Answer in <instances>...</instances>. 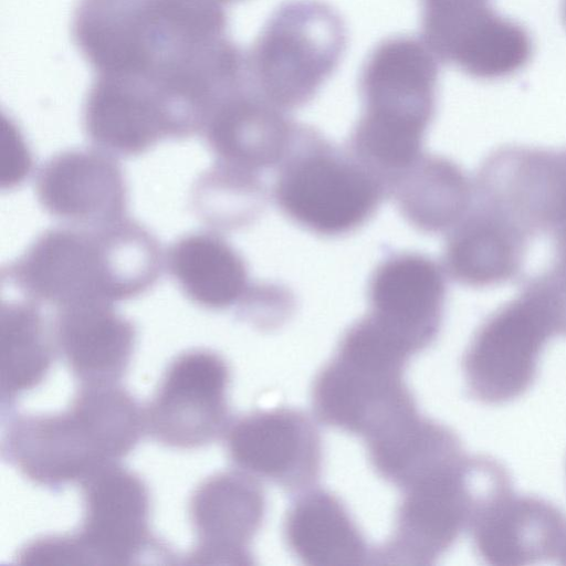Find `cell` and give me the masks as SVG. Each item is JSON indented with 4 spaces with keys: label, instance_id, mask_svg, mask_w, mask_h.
<instances>
[{
    "label": "cell",
    "instance_id": "obj_1",
    "mask_svg": "<svg viewBox=\"0 0 566 566\" xmlns=\"http://www.w3.org/2000/svg\"><path fill=\"white\" fill-rule=\"evenodd\" d=\"M144 430V411L125 388L81 385L64 411L11 415L3 424L1 454L29 481L53 490L116 463Z\"/></svg>",
    "mask_w": 566,
    "mask_h": 566
},
{
    "label": "cell",
    "instance_id": "obj_2",
    "mask_svg": "<svg viewBox=\"0 0 566 566\" xmlns=\"http://www.w3.org/2000/svg\"><path fill=\"white\" fill-rule=\"evenodd\" d=\"M409 358L369 316L356 323L314 379L312 406L316 418L366 440L417 411L403 380Z\"/></svg>",
    "mask_w": 566,
    "mask_h": 566
},
{
    "label": "cell",
    "instance_id": "obj_3",
    "mask_svg": "<svg viewBox=\"0 0 566 566\" xmlns=\"http://www.w3.org/2000/svg\"><path fill=\"white\" fill-rule=\"evenodd\" d=\"M346 46L345 22L331 4L286 0L247 52L251 84L274 106H301L334 74Z\"/></svg>",
    "mask_w": 566,
    "mask_h": 566
},
{
    "label": "cell",
    "instance_id": "obj_4",
    "mask_svg": "<svg viewBox=\"0 0 566 566\" xmlns=\"http://www.w3.org/2000/svg\"><path fill=\"white\" fill-rule=\"evenodd\" d=\"M27 300L56 307L85 300H127L115 233L98 228H52L2 271Z\"/></svg>",
    "mask_w": 566,
    "mask_h": 566
},
{
    "label": "cell",
    "instance_id": "obj_5",
    "mask_svg": "<svg viewBox=\"0 0 566 566\" xmlns=\"http://www.w3.org/2000/svg\"><path fill=\"white\" fill-rule=\"evenodd\" d=\"M228 363L219 354L195 348L167 367L145 415V430L157 442L197 449L226 434L230 426Z\"/></svg>",
    "mask_w": 566,
    "mask_h": 566
},
{
    "label": "cell",
    "instance_id": "obj_6",
    "mask_svg": "<svg viewBox=\"0 0 566 566\" xmlns=\"http://www.w3.org/2000/svg\"><path fill=\"white\" fill-rule=\"evenodd\" d=\"M83 520L73 537L84 565H132L148 552L171 553L149 530V492L135 472L116 463L81 483Z\"/></svg>",
    "mask_w": 566,
    "mask_h": 566
},
{
    "label": "cell",
    "instance_id": "obj_7",
    "mask_svg": "<svg viewBox=\"0 0 566 566\" xmlns=\"http://www.w3.org/2000/svg\"><path fill=\"white\" fill-rule=\"evenodd\" d=\"M224 439L229 459L240 471L287 492L306 491L319 478L322 439L298 409L252 411L232 421Z\"/></svg>",
    "mask_w": 566,
    "mask_h": 566
},
{
    "label": "cell",
    "instance_id": "obj_8",
    "mask_svg": "<svg viewBox=\"0 0 566 566\" xmlns=\"http://www.w3.org/2000/svg\"><path fill=\"white\" fill-rule=\"evenodd\" d=\"M479 190L483 206L528 235L554 234L566 223V149H499L481 169Z\"/></svg>",
    "mask_w": 566,
    "mask_h": 566
},
{
    "label": "cell",
    "instance_id": "obj_9",
    "mask_svg": "<svg viewBox=\"0 0 566 566\" xmlns=\"http://www.w3.org/2000/svg\"><path fill=\"white\" fill-rule=\"evenodd\" d=\"M440 63L422 39L381 40L359 72L364 117L423 133L434 113Z\"/></svg>",
    "mask_w": 566,
    "mask_h": 566
},
{
    "label": "cell",
    "instance_id": "obj_10",
    "mask_svg": "<svg viewBox=\"0 0 566 566\" xmlns=\"http://www.w3.org/2000/svg\"><path fill=\"white\" fill-rule=\"evenodd\" d=\"M265 496L253 476L219 472L193 491L189 502L196 545L190 565H252L250 544L265 515Z\"/></svg>",
    "mask_w": 566,
    "mask_h": 566
},
{
    "label": "cell",
    "instance_id": "obj_11",
    "mask_svg": "<svg viewBox=\"0 0 566 566\" xmlns=\"http://www.w3.org/2000/svg\"><path fill=\"white\" fill-rule=\"evenodd\" d=\"M35 193L41 207L71 227L98 228L125 214L127 188L118 163L101 149H69L40 168Z\"/></svg>",
    "mask_w": 566,
    "mask_h": 566
},
{
    "label": "cell",
    "instance_id": "obj_12",
    "mask_svg": "<svg viewBox=\"0 0 566 566\" xmlns=\"http://www.w3.org/2000/svg\"><path fill=\"white\" fill-rule=\"evenodd\" d=\"M83 124L90 140L113 156L140 155L172 137L161 97L135 76L96 75L85 98Z\"/></svg>",
    "mask_w": 566,
    "mask_h": 566
},
{
    "label": "cell",
    "instance_id": "obj_13",
    "mask_svg": "<svg viewBox=\"0 0 566 566\" xmlns=\"http://www.w3.org/2000/svg\"><path fill=\"white\" fill-rule=\"evenodd\" d=\"M52 336L81 385L114 384L125 374L136 342L135 325L113 303L85 300L55 308Z\"/></svg>",
    "mask_w": 566,
    "mask_h": 566
},
{
    "label": "cell",
    "instance_id": "obj_14",
    "mask_svg": "<svg viewBox=\"0 0 566 566\" xmlns=\"http://www.w3.org/2000/svg\"><path fill=\"white\" fill-rule=\"evenodd\" d=\"M279 198L294 219L324 233L346 231L371 211L376 192L357 169L326 157L294 166L280 182Z\"/></svg>",
    "mask_w": 566,
    "mask_h": 566
},
{
    "label": "cell",
    "instance_id": "obj_15",
    "mask_svg": "<svg viewBox=\"0 0 566 566\" xmlns=\"http://www.w3.org/2000/svg\"><path fill=\"white\" fill-rule=\"evenodd\" d=\"M443 291L441 273L432 262L417 255L398 256L375 275L370 315L416 354L437 333Z\"/></svg>",
    "mask_w": 566,
    "mask_h": 566
},
{
    "label": "cell",
    "instance_id": "obj_16",
    "mask_svg": "<svg viewBox=\"0 0 566 566\" xmlns=\"http://www.w3.org/2000/svg\"><path fill=\"white\" fill-rule=\"evenodd\" d=\"M447 469L401 490L391 536L373 549L371 564L429 565L452 538L457 495Z\"/></svg>",
    "mask_w": 566,
    "mask_h": 566
},
{
    "label": "cell",
    "instance_id": "obj_17",
    "mask_svg": "<svg viewBox=\"0 0 566 566\" xmlns=\"http://www.w3.org/2000/svg\"><path fill=\"white\" fill-rule=\"evenodd\" d=\"M203 134L219 164L232 169H253L280 158L287 126L274 105L249 81L217 106Z\"/></svg>",
    "mask_w": 566,
    "mask_h": 566
},
{
    "label": "cell",
    "instance_id": "obj_18",
    "mask_svg": "<svg viewBox=\"0 0 566 566\" xmlns=\"http://www.w3.org/2000/svg\"><path fill=\"white\" fill-rule=\"evenodd\" d=\"M290 551L311 566L363 565L373 551L344 503L326 490H306L291 504L284 526Z\"/></svg>",
    "mask_w": 566,
    "mask_h": 566
},
{
    "label": "cell",
    "instance_id": "obj_19",
    "mask_svg": "<svg viewBox=\"0 0 566 566\" xmlns=\"http://www.w3.org/2000/svg\"><path fill=\"white\" fill-rule=\"evenodd\" d=\"M527 237L505 216L483 206L450 241L449 269L459 281L474 286L505 282L522 266Z\"/></svg>",
    "mask_w": 566,
    "mask_h": 566
},
{
    "label": "cell",
    "instance_id": "obj_20",
    "mask_svg": "<svg viewBox=\"0 0 566 566\" xmlns=\"http://www.w3.org/2000/svg\"><path fill=\"white\" fill-rule=\"evenodd\" d=\"M534 43L518 22L489 8L459 29L438 51L441 63L479 80H501L522 71L532 60Z\"/></svg>",
    "mask_w": 566,
    "mask_h": 566
},
{
    "label": "cell",
    "instance_id": "obj_21",
    "mask_svg": "<svg viewBox=\"0 0 566 566\" xmlns=\"http://www.w3.org/2000/svg\"><path fill=\"white\" fill-rule=\"evenodd\" d=\"M167 266L182 293L208 310H223L239 300L247 284L244 264L214 233L196 232L178 239Z\"/></svg>",
    "mask_w": 566,
    "mask_h": 566
},
{
    "label": "cell",
    "instance_id": "obj_22",
    "mask_svg": "<svg viewBox=\"0 0 566 566\" xmlns=\"http://www.w3.org/2000/svg\"><path fill=\"white\" fill-rule=\"evenodd\" d=\"M365 442L377 474L400 490L448 468L449 436L418 411Z\"/></svg>",
    "mask_w": 566,
    "mask_h": 566
},
{
    "label": "cell",
    "instance_id": "obj_23",
    "mask_svg": "<svg viewBox=\"0 0 566 566\" xmlns=\"http://www.w3.org/2000/svg\"><path fill=\"white\" fill-rule=\"evenodd\" d=\"M38 305L27 300L1 306L2 409L41 384L52 365L53 349Z\"/></svg>",
    "mask_w": 566,
    "mask_h": 566
},
{
    "label": "cell",
    "instance_id": "obj_24",
    "mask_svg": "<svg viewBox=\"0 0 566 566\" xmlns=\"http://www.w3.org/2000/svg\"><path fill=\"white\" fill-rule=\"evenodd\" d=\"M424 196L410 197L412 214L426 226L441 228L461 218L470 199L467 179L454 166L434 163L424 175ZM410 199V200H411Z\"/></svg>",
    "mask_w": 566,
    "mask_h": 566
},
{
    "label": "cell",
    "instance_id": "obj_25",
    "mask_svg": "<svg viewBox=\"0 0 566 566\" xmlns=\"http://www.w3.org/2000/svg\"><path fill=\"white\" fill-rule=\"evenodd\" d=\"M32 167L31 153L12 119L2 117L1 188L12 189L29 176Z\"/></svg>",
    "mask_w": 566,
    "mask_h": 566
},
{
    "label": "cell",
    "instance_id": "obj_26",
    "mask_svg": "<svg viewBox=\"0 0 566 566\" xmlns=\"http://www.w3.org/2000/svg\"><path fill=\"white\" fill-rule=\"evenodd\" d=\"M554 237L556 266L566 270V223L554 233Z\"/></svg>",
    "mask_w": 566,
    "mask_h": 566
},
{
    "label": "cell",
    "instance_id": "obj_27",
    "mask_svg": "<svg viewBox=\"0 0 566 566\" xmlns=\"http://www.w3.org/2000/svg\"><path fill=\"white\" fill-rule=\"evenodd\" d=\"M207 1L213 2L219 6H223V4H228V3H232V2H237V1H241V0H207Z\"/></svg>",
    "mask_w": 566,
    "mask_h": 566
},
{
    "label": "cell",
    "instance_id": "obj_28",
    "mask_svg": "<svg viewBox=\"0 0 566 566\" xmlns=\"http://www.w3.org/2000/svg\"><path fill=\"white\" fill-rule=\"evenodd\" d=\"M563 18H564V21L566 24V0H564V4H563Z\"/></svg>",
    "mask_w": 566,
    "mask_h": 566
}]
</instances>
